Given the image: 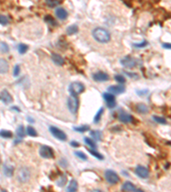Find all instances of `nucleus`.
I'll list each match as a JSON object with an SVG mask.
<instances>
[{
	"instance_id": "1",
	"label": "nucleus",
	"mask_w": 171,
	"mask_h": 192,
	"mask_svg": "<svg viewBox=\"0 0 171 192\" xmlns=\"http://www.w3.org/2000/svg\"><path fill=\"white\" fill-rule=\"evenodd\" d=\"M93 37L94 39L101 44L108 43L110 40V33L103 28H96L93 30Z\"/></svg>"
},
{
	"instance_id": "2",
	"label": "nucleus",
	"mask_w": 171,
	"mask_h": 192,
	"mask_svg": "<svg viewBox=\"0 0 171 192\" xmlns=\"http://www.w3.org/2000/svg\"><path fill=\"white\" fill-rule=\"evenodd\" d=\"M31 176V172L28 167L27 166H22L21 168H19V170L17 171V180L20 183H27Z\"/></svg>"
},
{
	"instance_id": "3",
	"label": "nucleus",
	"mask_w": 171,
	"mask_h": 192,
	"mask_svg": "<svg viewBox=\"0 0 171 192\" xmlns=\"http://www.w3.org/2000/svg\"><path fill=\"white\" fill-rule=\"evenodd\" d=\"M68 91L71 96H77L85 91V86L80 82H73L69 85Z\"/></svg>"
},
{
	"instance_id": "4",
	"label": "nucleus",
	"mask_w": 171,
	"mask_h": 192,
	"mask_svg": "<svg viewBox=\"0 0 171 192\" xmlns=\"http://www.w3.org/2000/svg\"><path fill=\"white\" fill-rule=\"evenodd\" d=\"M49 131L55 138H57L60 141H66L67 140L66 133L64 131H62L61 129L56 127H50Z\"/></svg>"
},
{
	"instance_id": "5",
	"label": "nucleus",
	"mask_w": 171,
	"mask_h": 192,
	"mask_svg": "<svg viewBox=\"0 0 171 192\" xmlns=\"http://www.w3.org/2000/svg\"><path fill=\"white\" fill-rule=\"evenodd\" d=\"M104 178L106 181L110 185H116L120 181V178L118 177L116 172L112 170H106L104 172Z\"/></svg>"
},
{
	"instance_id": "6",
	"label": "nucleus",
	"mask_w": 171,
	"mask_h": 192,
	"mask_svg": "<svg viewBox=\"0 0 171 192\" xmlns=\"http://www.w3.org/2000/svg\"><path fill=\"white\" fill-rule=\"evenodd\" d=\"M68 108L71 114H76L79 108V99L77 96H71L68 99Z\"/></svg>"
},
{
	"instance_id": "7",
	"label": "nucleus",
	"mask_w": 171,
	"mask_h": 192,
	"mask_svg": "<svg viewBox=\"0 0 171 192\" xmlns=\"http://www.w3.org/2000/svg\"><path fill=\"white\" fill-rule=\"evenodd\" d=\"M39 156L42 158L45 159H51V158H54V153H53V150L47 146V145H42L39 148Z\"/></svg>"
},
{
	"instance_id": "8",
	"label": "nucleus",
	"mask_w": 171,
	"mask_h": 192,
	"mask_svg": "<svg viewBox=\"0 0 171 192\" xmlns=\"http://www.w3.org/2000/svg\"><path fill=\"white\" fill-rule=\"evenodd\" d=\"M103 98L104 99V101L106 102V106L109 108H113L116 107V97L113 94H111L109 92H105L103 94Z\"/></svg>"
},
{
	"instance_id": "9",
	"label": "nucleus",
	"mask_w": 171,
	"mask_h": 192,
	"mask_svg": "<svg viewBox=\"0 0 171 192\" xmlns=\"http://www.w3.org/2000/svg\"><path fill=\"white\" fill-rule=\"evenodd\" d=\"M135 173L138 177L141 179H147L149 177V171L143 166H138L135 168Z\"/></svg>"
},
{
	"instance_id": "10",
	"label": "nucleus",
	"mask_w": 171,
	"mask_h": 192,
	"mask_svg": "<svg viewBox=\"0 0 171 192\" xmlns=\"http://www.w3.org/2000/svg\"><path fill=\"white\" fill-rule=\"evenodd\" d=\"M25 134H26V133H25V128H24V127H23V126H19L18 128L16 129V138L15 139L14 143L16 144V143L22 142V139H23L24 137H25Z\"/></svg>"
},
{
	"instance_id": "11",
	"label": "nucleus",
	"mask_w": 171,
	"mask_h": 192,
	"mask_svg": "<svg viewBox=\"0 0 171 192\" xmlns=\"http://www.w3.org/2000/svg\"><path fill=\"white\" fill-rule=\"evenodd\" d=\"M108 92L113 95H119L125 92V87L122 86H110L108 87Z\"/></svg>"
},
{
	"instance_id": "12",
	"label": "nucleus",
	"mask_w": 171,
	"mask_h": 192,
	"mask_svg": "<svg viewBox=\"0 0 171 192\" xmlns=\"http://www.w3.org/2000/svg\"><path fill=\"white\" fill-rule=\"evenodd\" d=\"M121 64L125 67H135L137 65V62L131 57H126L121 60Z\"/></svg>"
},
{
	"instance_id": "13",
	"label": "nucleus",
	"mask_w": 171,
	"mask_h": 192,
	"mask_svg": "<svg viewBox=\"0 0 171 192\" xmlns=\"http://www.w3.org/2000/svg\"><path fill=\"white\" fill-rule=\"evenodd\" d=\"M93 79L96 82H104V81L109 80V75L106 73L98 72V73H94L93 75Z\"/></svg>"
},
{
	"instance_id": "14",
	"label": "nucleus",
	"mask_w": 171,
	"mask_h": 192,
	"mask_svg": "<svg viewBox=\"0 0 171 192\" xmlns=\"http://www.w3.org/2000/svg\"><path fill=\"white\" fill-rule=\"evenodd\" d=\"M0 100L4 102L5 104H9L12 101H13V98L10 95V93L7 91V90H3L1 92H0Z\"/></svg>"
},
{
	"instance_id": "15",
	"label": "nucleus",
	"mask_w": 171,
	"mask_h": 192,
	"mask_svg": "<svg viewBox=\"0 0 171 192\" xmlns=\"http://www.w3.org/2000/svg\"><path fill=\"white\" fill-rule=\"evenodd\" d=\"M122 191H143L139 189H137L135 185L129 181H127L122 185Z\"/></svg>"
},
{
	"instance_id": "16",
	"label": "nucleus",
	"mask_w": 171,
	"mask_h": 192,
	"mask_svg": "<svg viewBox=\"0 0 171 192\" xmlns=\"http://www.w3.org/2000/svg\"><path fill=\"white\" fill-rule=\"evenodd\" d=\"M56 15L59 20H65L68 17V12L65 9L62 7H58L56 9Z\"/></svg>"
},
{
	"instance_id": "17",
	"label": "nucleus",
	"mask_w": 171,
	"mask_h": 192,
	"mask_svg": "<svg viewBox=\"0 0 171 192\" xmlns=\"http://www.w3.org/2000/svg\"><path fill=\"white\" fill-rule=\"evenodd\" d=\"M118 119L122 123H131V122L134 121L133 116L128 115V114H127V113H122L121 115H119Z\"/></svg>"
},
{
	"instance_id": "18",
	"label": "nucleus",
	"mask_w": 171,
	"mask_h": 192,
	"mask_svg": "<svg viewBox=\"0 0 171 192\" xmlns=\"http://www.w3.org/2000/svg\"><path fill=\"white\" fill-rule=\"evenodd\" d=\"M3 174L8 177V178H10L13 176V173H14V167L10 165H8V164H3Z\"/></svg>"
},
{
	"instance_id": "19",
	"label": "nucleus",
	"mask_w": 171,
	"mask_h": 192,
	"mask_svg": "<svg viewBox=\"0 0 171 192\" xmlns=\"http://www.w3.org/2000/svg\"><path fill=\"white\" fill-rule=\"evenodd\" d=\"M51 60L56 65H58V66H62L64 64V59L58 54L57 53H52L51 54Z\"/></svg>"
},
{
	"instance_id": "20",
	"label": "nucleus",
	"mask_w": 171,
	"mask_h": 192,
	"mask_svg": "<svg viewBox=\"0 0 171 192\" xmlns=\"http://www.w3.org/2000/svg\"><path fill=\"white\" fill-rule=\"evenodd\" d=\"M8 71H9L8 62L3 58H0V74H4Z\"/></svg>"
},
{
	"instance_id": "21",
	"label": "nucleus",
	"mask_w": 171,
	"mask_h": 192,
	"mask_svg": "<svg viewBox=\"0 0 171 192\" xmlns=\"http://www.w3.org/2000/svg\"><path fill=\"white\" fill-rule=\"evenodd\" d=\"M90 134L91 136L93 137V138L96 141H101L102 140L103 133L101 131L99 130H93V131H90Z\"/></svg>"
},
{
	"instance_id": "22",
	"label": "nucleus",
	"mask_w": 171,
	"mask_h": 192,
	"mask_svg": "<svg viewBox=\"0 0 171 192\" xmlns=\"http://www.w3.org/2000/svg\"><path fill=\"white\" fill-rule=\"evenodd\" d=\"M78 190V183L75 179H72L67 187V191L75 192Z\"/></svg>"
},
{
	"instance_id": "23",
	"label": "nucleus",
	"mask_w": 171,
	"mask_h": 192,
	"mask_svg": "<svg viewBox=\"0 0 171 192\" xmlns=\"http://www.w3.org/2000/svg\"><path fill=\"white\" fill-rule=\"evenodd\" d=\"M136 109L137 112L139 113V114H147L149 112V109H148V107L144 104V103H139L136 105Z\"/></svg>"
},
{
	"instance_id": "24",
	"label": "nucleus",
	"mask_w": 171,
	"mask_h": 192,
	"mask_svg": "<svg viewBox=\"0 0 171 192\" xmlns=\"http://www.w3.org/2000/svg\"><path fill=\"white\" fill-rule=\"evenodd\" d=\"M79 31V28H78V26L77 25H71L67 28L66 29V32L68 35H73V34H75L77 33Z\"/></svg>"
},
{
	"instance_id": "25",
	"label": "nucleus",
	"mask_w": 171,
	"mask_h": 192,
	"mask_svg": "<svg viewBox=\"0 0 171 192\" xmlns=\"http://www.w3.org/2000/svg\"><path fill=\"white\" fill-rule=\"evenodd\" d=\"M84 142H85V143L87 145V146H89L91 149H96L97 148V145H96V143H94V141L93 140V139H91L90 137H84Z\"/></svg>"
},
{
	"instance_id": "26",
	"label": "nucleus",
	"mask_w": 171,
	"mask_h": 192,
	"mask_svg": "<svg viewBox=\"0 0 171 192\" xmlns=\"http://www.w3.org/2000/svg\"><path fill=\"white\" fill-rule=\"evenodd\" d=\"M88 150V152L92 155V156H93L94 157H96L98 160H103V156L101 155L100 153H99L97 150H95V149H88L87 150Z\"/></svg>"
},
{
	"instance_id": "27",
	"label": "nucleus",
	"mask_w": 171,
	"mask_h": 192,
	"mask_svg": "<svg viewBox=\"0 0 171 192\" xmlns=\"http://www.w3.org/2000/svg\"><path fill=\"white\" fill-rule=\"evenodd\" d=\"M103 113V108L101 107V108H99V110L98 111V113L96 114V115L94 116V119H93V123H94V124H98V123L100 121Z\"/></svg>"
},
{
	"instance_id": "28",
	"label": "nucleus",
	"mask_w": 171,
	"mask_h": 192,
	"mask_svg": "<svg viewBox=\"0 0 171 192\" xmlns=\"http://www.w3.org/2000/svg\"><path fill=\"white\" fill-rule=\"evenodd\" d=\"M0 137L3 138H11L13 137V134L11 131L8 130H1L0 131Z\"/></svg>"
},
{
	"instance_id": "29",
	"label": "nucleus",
	"mask_w": 171,
	"mask_h": 192,
	"mask_svg": "<svg viewBox=\"0 0 171 192\" xmlns=\"http://www.w3.org/2000/svg\"><path fill=\"white\" fill-rule=\"evenodd\" d=\"M45 21L47 23H49L50 25H51V26H57V23L55 21V19L51 15H47L45 16Z\"/></svg>"
},
{
	"instance_id": "30",
	"label": "nucleus",
	"mask_w": 171,
	"mask_h": 192,
	"mask_svg": "<svg viewBox=\"0 0 171 192\" xmlns=\"http://www.w3.org/2000/svg\"><path fill=\"white\" fill-rule=\"evenodd\" d=\"M17 50H18V52H19L21 55H22V54H25V53L28 51V46L27 44H20L18 45V47H17Z\"/></svg>"
},
{
	"instance_id": "31",
	"label": "nucleus",
	"mask_w": 171,
	"mask_h": 192,
	"mask_svg": "<svg viewBox=\"0 0 171 192\" xmlns=\"http://www.w3.org/2000/svg\"><path fill=\"white\" fill-rule=\"evenodd\" d=\"M153 120L158 123V124H162V125H166L167 124V121L166 119H164V117H161V116H157V115H153L152 116Z\"/></svg>"
},
{
	"instance_id": "32",
	"label": "nucleus",
	"mask_w": 171,
	"mask_h": 192,
	"mask_svg": "<svg viewBox=\"0 0 171 192\" xmlns=\"http://www.w3.org/2000/svg\"><path fill=\"white\" fill-rule=\"evenodd\" d=\"M60 3H61L60 0H45V3H46L47 6H49L50 8L57 7Z\"/></svg>"
},
{
	"instance_id": "33",
	"label": "nucleus",
	"mask_w": 171,
	"mask_h": 192,
	"mask_svg": "<svg viewBox=\"0 0 171 192\" xmlns=\"http://www.w3.org/2000/svg\"><path fill=\"white\" fill-rule=\"evenodd\" d=\"M27 133H28V136H30V137H37L38 136V132L36 131V130L34 129L33 127H31V126H28V127H27Z\"/></svg>"
},
{
	"instance_id": "34",
	"label": "nucleus",
	"mask_w": 171,
	"mask_h": 192,
	"mask_svg": "<svg viewBox=\"0 0 171 192\" xmlns=\"http://www.w3.org/2000/svg\"><path fill=\"white\" fill-rule=\"evenodd\" d=\"M66 182H67V176H66V175H62V176L58 179V180L57 181V184L58 186L63 187V186L66 184Z\"/></svg>"
},
{
	"instance_id": "35",
	"label": "nucleus",
	"mask_w": 171,
	"mask_h": 192,
	"mask_svg": "<svg viewBox=\"0 0 171 192\" xmlns=\"http://www.w3.org/2000/svg\"><path fill=\"white\" fill-rule=\"evenodd\" d=\"M74 130L77 132H85V131L90 130V127L87 126V125H84V126H81V127H74Z\"/></svg>"
},
{
	"instance_id": "36",
	"label": "nucleus",
	"mask_w": 171,
	"mask_h": 192,
	"mask_svg": "<svg viewBox=\"0 0 171 192\" xmlns=\"http://www.w3.org/2000/svg\"><path fill=\"white\" fill-rule=\"evenodd\" d=\"M9 45L4 42H1L0 43V51L3 53H7V52H9Z\"/></svg>"
},
{
	"instance_id": "37",
	"label": "nucleus",
	"mask_w": 171,
	"mask_h": 192,
	"mask_svg": "<svg viewBox=\"0 0 171 192\" xmlns=\"http://www.w3.org/2000/svg\"><path fill=\"white\" fill-rule=\"evenodd\" d=\"M74 155H75L78 158H80V160H87V156H86L85 153H83V152H81V151H75V152H74Z\"/></svg>"
},
{
	"instance_id": "38",
	"label": "nucleus",
	"mask_w": 171,
	"mask_h": 192,
	"mask_svg": "<svg viewBox=\"0 0 171 192\" xmlns=\"http://www.w3.org/2000/svg\"><path fill=\"white\" fill-rule=\"evenodd\" d=\"M115 79H116V82H118V83H120V84H124V83L126 82L125 78H124L122 75H120V74H116V75L115 76Z\"/></svg>"
},
{
	"instance_id": "39",
	"label": "nucleus",
	"mask_w": 171,
	"mask_h": 192,
	"mask_svg": "<svg viewBox=\"0 0 171 192\" xmlns=\"http://www.w3.org/2000/svg\"><path fill=\"white\" fill-rule=\"evenodd\" d=\"M9 23V20L5 15H0V24L3 26H6Z\"/></svg>"
},
{
	"instance_id": "40",
	"label": "nucleus",
	"mask_w": 171,
	"mask_h": 192,
	"mask_svg": "<svg viewBox=\"0 0 171 192\" xmlns=\"http://www.w3.org/2000/svg\"><path fill=\"white\" fill-rule=\"evenodd\" d=\"M147 44H148L147 41L143 40V41H142L141 43H139V44H134V46L136 47V48H144V47H145Z\"/></svg>"
},
{
	"instance_id": "41",
	"label": "nucleus",
	"mask_w": 171,
	"mask_h": 192,
	"mask_svg": "<svg viewBox=\"0 0 171 192\" xmlns=\"http://www.w3.org/2000/svg\"><path fill=\"white\" fill-rule=\"evenodd\" d=\"M59 165H60L61 166L66 168V167H68V162L67 161V160H66L65 158H62L61 160H59Z\"/></svg>"
},
{
	"instance_id": "42",
	"label": "nucleus",
	"mask_w": 171,
	"mask_h": 192,
	"mask_svg": "<svg viewBox=\"0 0 171 192\" xmlns=\"http://www.w3.org/2000/svg\"><path fill=\"white\" fill-rule=\"evenodd\" d=\"M20 73V66L19 65H16L15 66V68H14V72H13V74L15 77H17Z\"/></svg>"
},
{
	"instance_id": "43",
	"label": "nucleus",
	"mask_w": 171,
	"mask_h": 192,
	"mask_svg": "<svg viewBox=\"0 0 171 192\" xmlns=\"http://www.w3.org/2000/svg\"><path fill=\"white\" fill-rule=\"evenodd\" d=\"M124 73L125 74H127L128 77H130V78H135V79H138L139 78V75L135 73H129V72H126V71H124Z\"/></svg>"
},
{
	"instance_id": "44",
	"label": "nucleus",
	"mask_w": 171,
	"mask_h": 192,
	"mask_svg": "<svg viewBox=\"0 0 171 192\" xmlns=\"http://www.w3.org/2000/svg\"><path fill=\"white\" fill-rule=\"evenodd\" d=\"M70 145H71L72 147L77 148V147H79V146H80V143H79L77 141H71V142H70Z\"/></svg>"
},
{
	"instance_id": "45",
	"label": "nucleus",
	"mask_w": 171,
	"mask_h": 192,
	"mask_svg": "<svg viewBox=\"0 0 171 192\" xmlns=\"http://www.w3.org/2000/svg\"><path fill=\"white\" fill-rule=\"evenodd\" d=\"M148 92V90H145V91H140V92H139V91H137V93L139 95V96H144L145 93H147Z\"/></svg>"
},
{
	"instance_id": "46",
	"label": "nucleus",
	"mask_w": 171,
	"mask_h": 192,
	"mask_svg": "<svg viewBox=\"0 0 171 192\" xmlns=\"http://www.w3.org/2000/svg\"><path fill=\"white\" fill-rule=\"evenodd\" d=\"M163 47H164V49H169V50H170L171 48V44L170 43H169V44H168V43H165V44H163Z\"/></svg>"
},
{
	"instance_id": "47",
	"label": "nucleus",
	"mask_w": 171,
	"mask_h": 192,
	"mask_svg": "<svg viewBox=\"0 0 171 192\" xmlns=\"http://www.w3.org/2000/svg\"><path fill=\"white\" fill-rule=\"evenodd\" d=\"M11 109H13V110H15V111H17V112H20V111H21L20 108H19L18 107H16V106H13V107L11 108Z\"/></svg>"
},
{
	"instance_id": "48",
	"label": "nucleus",
	"mask_w": 171,
	"mask_h": 192,
	"mask_svg": "<svg viewBox=\"0 0 171 192\" xmlns=\"http://www.w3.org/2000/svg\"><path fill=\"white\" fill-rule=\"evenodd\" d=\"M28 121H29V122H34V119H32V118H29V117H28Z\"/></svg>"
}]
</instances>
